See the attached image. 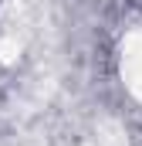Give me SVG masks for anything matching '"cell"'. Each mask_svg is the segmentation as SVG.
I'll return each instance as SVG.
<instances>
[{
	"label": "cell",
	"mask_w": 142,
	"mask_h": 146,
	"mask_svg": "<svg viewBox=\"0 0 142 146\" xmlns=\"http://www.w3.org/2000/svg\"><path fill=\"white\" fill-rule=\"evenodd\" d=\"M118 72L125 88L142 102V27H132L122 37V54H118Z\"/></svg>",
	"instance_id": "obj_1"
}]
</instances>
